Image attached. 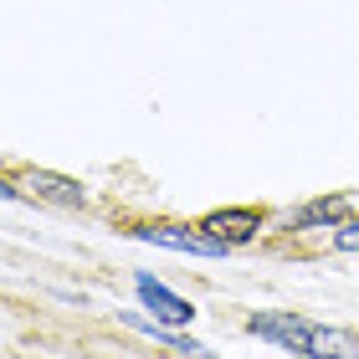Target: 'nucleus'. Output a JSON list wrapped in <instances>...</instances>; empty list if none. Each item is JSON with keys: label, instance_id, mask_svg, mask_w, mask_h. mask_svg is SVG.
I'll return each mask as SVG.
<instances>
[{"label": "nucleus", "instance_id": "obj_1", "mask_svg": "<svg viewBox=\"0 0 359 359\" xmlns=\"http://www.w3.org/2000/svg\"><path fill=\"white\" fill-rule=\"evenodd\" d=\"M252 334L303 359H359V334L334 329V323H308L298 313H257Z\"/></svg>", "mask_w": 359, "mask_h": 359}, {"label": "nucleus", "instance_id": "obj_2", "mask_svg": "<svg viewBox=\"0 0 359 359\" xmlns=\"http://www.w3.org/2000/svg\"><path fill=\"white\" fill-rule=\"evenodd\" d=\"M144 241H154V247H170V252H185V257H226L231 247H226L221 236H210L205 226H139Z\"/></svg>", "mask_w": 359, "mask_h": 359}, {"label": "nucleus", "instance_id": "obj_3", "mask_svg": "<svg viewBox=\"0 0 359 359\" xmlns=\"http://www.w3.org/2000/svg\"><path fill=\"white\" fill-rule=\"evenodd\" d=\"M11 190H15V195L26 190V195H36V201H52V205H67V210H77V205L88 201L77 180H67V175H52V170H26V175L15 180Z\"/></svg>", "mask_w": 359, "mask_h": 359}, {"label": "nucleus", "instance_id": "obj_4", "mask_svg": "<svg viewBox=\"0 0 359 359\" xmlns=\"http://www.w3.org/2000/svg\"><path fill=\"white\" fill-rule=\"evenodd\" d=\"M134 287H139L144 308H149V313H159L165 323H190V318H195V308H190L185 298H175V292H170L165 283H154L149 272H139V277H134Z\"/></svg>", "mask_w": 359, "mask_h": 359}, {"label": "nucleus", "instance_id": "obj_5", "mask_svg": "<svg viewBox=\"0 0 359 359\" xmlns=\"http://www.w3.org/2000/svg\"><path fill=\"white\" fill-rule=\"evenodd\" d=\"M205 231L221 236L226 247H241L262 231V210H216V216H205Z\"/></svg>", "mask_w": 359, "mask_h": 359}, {"label": "nucleus", "instance_id": "obj_6", "mask_svg": "<svg viewBox=\"0 0 359 359\" xmlns=\"http://www.w3.org/2000/svg\"><path fill=\"white\" fill-rule=\"evenodd\" d=\"M123 323H134L139 334L159 339V344H165V349H175V354H190V359H210V349H205V344H195V339L175 334V329H165V323H154V318H144V313H123Z\"/></svg>", "mask_w": 359, "mask_h": 359}, {"label": "nucleus", "instance_id": "obj_7", "mask_svg": "<svg viewBox=\"0 0 359 359\" xmlns=\"http://www.w3.org/2000/svg\"><path fill=\"white\" fill-rule=\"evenodd\" d=\"M344 210H349L344 195H329V201H308L298 216H292V226H334V221H344Z\"/></svg>", "mask_w": 359, "mask_h": 359}, {"label": "nucleus", "instance_id": "obj_8", "mask_svg": "<svg viewBox=\"0 0 359 359\" xmlns=\"http://www.w3.org/2000/svg\"><path fill=\"white\" fill-rule=\"evenodd\" d=\"M334 247H339V252H359V221H349L344 231L334 236Z\"/></svg>", "mask_w": 359, "mask_h": 359}]
</instances>
